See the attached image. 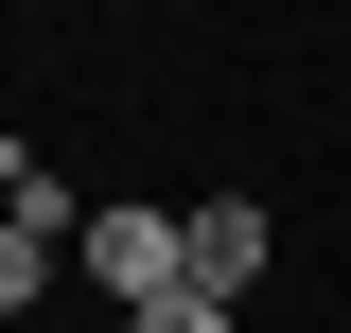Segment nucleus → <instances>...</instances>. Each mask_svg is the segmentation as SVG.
<instances>
[{"label":"nucleus","instance_id":"nucleus-2","mask_svg":"<svg viewBox=\"0 0 351 333\" xmlns=\"http://www.w3.org/2000/svg\"><path fill=\"white\" fill-rule=\"evenodd\" d=\"M263 281H281V210H263V193H193V298L246 316Z\"/></svg>","mask_w":351,"mask_h":333},{"label":"nucleus","instance_id":"nucleus-6","mask_svg":"<svg viewBox=\"0 0 351 333\" xmlns=\"http://www.w3.org/2000/svg\"><path fill=\"white\" fill-rule=\"evenodd\" d=\"M0 193H18V140H0Z\"/></svg>","mask_w":351,"mask_h":333},{"label":"nucleus","instance_id":"nucleus-4","mask_svg":"<svg viewBox=\"0 0 351 333\" xmlns=\"http://www.w3.org/2000/svg\"><path fill=\"white\" fill-rule=\"evenodd\" d=\"M53 281H71V246H53V228H18V210H0V333L36 316V298H53Z\"/></svg>","mask_w":351,"mask_h":333},{"label":"nucleus","instance_id":"nucleus-1","mask_svg":"<svg viewBox=\"0 0 351 333\" xmlns=\"http://www.w3.org/2000/svg\"><path fill=\"white\" fill-rule=\"evenodd\" d=\"M71 281L106 298V316L193 298V210H176V193H106V210H88V246H71Z\"/></svg>","mask_w":351,"mask_h":333},{"label":"nucleus","instance_id":"nucleus-5","mask_svg":"<svg viewBox=\"0 0 351 333\" xmlns=\"http://www.w3.org/2000/svg\"><path fill=\"white\" fill-rule=\"evenodd\" d=\"M123 333H246L228 298H158V316H123Z\"/></svg>","mask_w":351,"mask_h":333},{"label":"nucleus","instance_id":"nucleus-3","mask_svg":"<svg viewBox=\"0 0 351 333\" xmlns=\"http://www.w3.org/2000/svg\"><path fill=\"white\" fill-rule=\"evenodd\" d=\"M0 210H18V228H53V246H88V210H106V193H88L71 158H36V140H18V193H0Z\"/></svg>","mask_w":351,"mask_h":333}]
</instances>
